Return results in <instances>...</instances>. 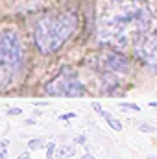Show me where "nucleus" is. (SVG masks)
<instances>
[{
	"instance_id": "obj_11",
	"label": "nucleus",
	"mask_w": 157,
	"mask_h": 159,
	"mask_svg": "<svg viewBox=\"0 0 157 159\" xmlns=\"http://www.w3.org/2000/svg\"><path fill=\"white\" fill-rule=\"evenodd\" d=\"M122 107H129L133 111H139V106H135V104H122Z\"/></svg>"
},
{
	"instance_id": "obj_2",
	"label": "nucleus",
	"mask_w": 157,
	"mask_h": 159,
	"mask_svg": "<svg viewBox=\"0 0 157 159\" xmlns=\"http://www.w3.org/2000/svg\"><path fill=\"white\" fill-rule=\"evenodd\" d=\"M78 28V17L70 11L43 17L35 24L34 37L43 54H52L59 50Z\"/></svg>"
},
{
	"instance_id": "obj_1",
	"label": "nucleus",
	"mask_w": 157,
	"mask_h": 159,
	"mask_svg": "<svg viewBox=\"0 0 157 159\" xmlns=\"http://www.w3.org/2000/svg\"><path fill=\"white\" fill-rule=\"evenodd\" d=\"M152 24V7L146 0H107L98 11V41L124 48L142 39Z\"/></svg>"
},
{
	"instance_id": "obj_4",
	"label": "nucleus",
	"mask_w": 157,
	"mask_h": 159,
	"mask_svg": "<svg viewBox=\"0 0 157 159\" xmlns=\"http://www.w3.org/2000/svg\"><path fill=\"white\" fill-rule=\"evenodd\" d=\"M46 93L56 96H81L85 93V87L76 80L72 70H63L61 76L46 83Z\"/></svg>"
},
{
	"instance_id": "obj_19",
	"label": "nucleus",
	"mask_w": 157,
	"mask_h": 159,
	"mask_svg": "<svg viewBox=\"0 0 157 159\" xmlns=\"http://www.w3.org/2000/svg\"><path fill=\"white\" fill-rule=\"evenodd\" d=\"M148 159H157L155 156H148Z\"/></svg>"
},
{
	"instance_id": "obj_13",
	"label": "nucleus",
	"mask_w": 157,
	"mask_h": 159,
	"mask_svg": "<svg viewBox=\"0 0 157 159\" xmlns=\"http://www.w3.org/2000/svg\"><path fill=\"white\" fill-rule=\"evenodd\" d=\"M152 128L150 126H146V124H141V131H150Z\"/></svg>"
},
{
	"instance_id": "obj_17",
	"label": "nucleus",
	"mask_w": 157,
	"mask_h": 159,
	"mask_svg": "<svg viewBox=\"0 0 157 159\" xmlns=\"http://www.w3.org/2000/svg\"><path fill=\"white\" fill-rule=\"evenodd\" d=\"M0 159H6V152L4 150H0Z\"/></svg>"
},
{
	"instance_id": "obj_15",
	"label": "nucleus",
	"mask_w": 157,
	"mask_h": 159,
	"mask_svg": "<svg viewBox=\"0 0 157 159\" xmlns=\"http://www.w3.org/2000/svg\"><path fill=\"white\" fill-rule=\"evenodd\" d=\"M76 143H78V144H83V143H85V137H78Z\"/></svg>"
},
{
	"instance_id": "obj_20",
	"label": "nucleus",
	"mask_w": 157,
	"mask_h": 159,
	"mask_svg": "<svg viewBox=\"0 0 157 159\" xmlns=\"http://www.w3.org/2000/svg\"><path fill=\"white\" fill-rule=\"evenodd\" d=\"M0 81H2V78H0Z\"/></svg>"
},
{
	"instance_id": "obj_5",
	"label": "nucleus",
	"mask_w": 157,
	"mask_h": 159,
	"mask_svg": "<svg viewBox=\"0 0 157 159\" xmlns=\"http://www.w3.org/2000/svg\"><path fill=\"white\" fill-rule=\"evenodd\" d=\"M135 54L148 67H157V32L152 35H144L135 43Z\"/></svg>"
},
{
	"instance_id": "obj_8",
	"label": "nucleus",
	"mask_w": 157,
	"mask_h": 159,
	"mask_svg": "<svg viewBox=\"0 0 157 159\" xmlns=\"http://www.w3.org/2000/svg\"><path fill=\"white\" fill-rule=\"evenodd\" d=\"M74 154V150L70 148V146H59L57 150H56V156L57 157H65V156H72Z\"/></svg>"
},
{
	"instance_id": "obj_7",
	"label": "nucleus",
	"mask_w": 157,
	"mask_h": 159,
	"mask_svg": "<svg viewBox=\"0 0 157 159\" xmlns=\"http://www.w3.org/2000/svg\"><path fill=\"white\" fill-rule=\"evenodd\" d=\"M100 115H102L104 119H105V120H107V122H109V126H111V128H113L115 131H120V129H122V124H120V122H118V120L115 119V117H111L109 113H105V111H102Z\"/></svg>"
},
{
	"instance_id": "obj_10",
	"label": "nucleus",
	"mask_w": 157,
	"mask_h": 159,
	"mask_svg": "<svg viewBox=\"0 0 157 159\" xmlns=\"http://www.w3.org/2000/svg\"><path fill=\"white\" fill-rule=\"evenodd\" d=\"M54 152H56V144H54V143H50V144H48V152H46V159L54 157Z\"/></svg>"
},
{
	"instance_id": "obj_12",
	"label": "nucleus",
	"mask_w": 157,
	"mask_h": 159,
	"mask_svg": "<svg viewBox=\"0 0 157 159\" xmlns=\"http://www.w3.org/2000/svg\"><path fill=\"white\" fill-rule=\"evenodd\" d=\"M9 115H20V109L19 107H13V109H9Z\"/></svg>"
},
{
	"instance_id": "obj_18",
	"label": "nucleus",
	"mask_w": 157,
	"mask_h": 159,
	"mask_svg": "<svg viewBox=\"0 0 157 159\" xmlns=\"http://www.w3.org/2000/svg\"><path fill=\"white\" fill-rule=\"evenodd\" d=\"M81 159H94V157H92L91 154H87V156H83V157H81Z\"/></svg>"
},
{
	"instance_id": "obj_14",
	"label": "nucleus",
	"mask_w": 157,
	"mask_h": 159,
	"mask_svg": "<svg viewBox=\"0 0 157 159\" xmlns=\"http://www.w3.org/2000/svg\"><path fill=\"white\" fill-rule=\"evenodd\" d=\"M17 159H32V157H30L28 154H20V156H19V157H17Z\"/></svg>"
},
{
	"instance_id": "obj_9",
	"label": "nucleus",
	"mask_w": 157,
	"mask_h": 159,
	"mask_svg": "<svg viewBox=\"0 0 157 159\" xmlns=\"http://www.w3.org/2000/svg\"><path fill=\"white\" fill-rule=\"evenodd\" d=\"M43 144H44V143H43L41 139H32V141L28 143V146H30L32 150H37V148H41V146H43Z\"/></svg>"
},
{
	"instance_id": "obj_6",
	"label": "nucleus",
	"mask_w": 157,
	"mask_h": 159,
	"mask_svg": "<svg viewBox=\"0 0 157 159\" xmlns=\"http://www.w3.org/2000/svg\"><path fill=\"white\" fill-rule=\"evenodd\" d=\"M105 69L107 72H128L129 70V61L122 54H109L105 57Z\"/></svg>"
},
{
	"instance_id": "obj_16",
	"label": "nucleus",
	"mask_w": 157,
	"mask_h": 159,
	"mask_svg": "<svg viewBox=\"0 0 157 159\" xmlns=\"http://www.w3.org/2000/svg\"><path fill=\"white\" fill-rule=\"evenodd\" d=\"M6 146H7V141H2V143H0V150H4Z\"/></svg>"
},
{
	"instance_id": "obj_3",
	"label": "nucleus",
	"mask_w": 157,
	"mask_h": 159,
	"mask_svg": "<svg viewBox=\"0 0 157 159\" xmlns=\"http://www.w3.org/2000/svg\"><path fill=\"white\" fill-rule=\"evenodd\" d=\"M24 61V50L19 35L13 30L0 32V78L7 80L11 74L19 72Z\"/></svg>"
}]
</instances>
